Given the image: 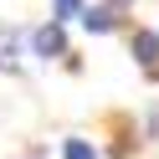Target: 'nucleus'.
Here are the masks:
<instances>
[{"mask_svg":"<svg viewBox=\"0 0 159 159\" xmlns=\"http://www.w3.org/2000/svg\"><path fill=\"white\" fill-rule=\"evenodd\" d=\"M31 46H36V57H46V62H52V57L67 52V36H62V26L52 21V26H41V31L31 36Z\"/></svg>","mask_w":159,"mask_h":159,"instance_id":"nucleus-1","label":"nucleus"},{"mask_svg":"<svg viewBox=\"0 0 159 159\" xmlns=\"http://www.w3.org/2000/svg\"><path fill=\"white\" fill-rule=\"evenodd\" d=\"M134 57L144 67H154L159 62V31H134Z\"/></svg>","mask_w":159,"mask_h":159,"instance_id":"nucleus-2","label":"nucleus"},{"mask_svg":"<svg viewBox=\"0 0 159 159\" xmlns=\"http://www.w3.org/2000/svg\"><path fill=\"white\" fill-rule=\"evenodd\" d=\"M87 31H113V5H98V11H82Z\"/></svg>","mask_w":159,"mask_h":159,"instance_id":"nucleus-3","label":"nucleus"},{"mask_svg":"<svg viewBox=\"0 0 159 159\" xmlns=\"http://www.w3.org/2000/svg\"><path fill=\"white\" fill-rule=\"evenodd\" d=\"M16 57H21V36H16V31H0V67H11Z\"/></svg>","mask_w":159,"mask_h":159,"instance_id":"nucleus-4","label":"nucleus"},{"mask_svg":"<svg viewBox=\"0 0 159 159\" xmlns=\"http://www.w3.org/2000/svg\"><path fill=\"white\" fill-rule=\"evenodd\" d=\"M62 159H98V149L87 144V139H67V149H62Z\"/></svg>","mask_w":159,"mask_h":159,"instance_id":"nucleus-5","label":"nucleus"},{"mask_svg":"<svg viewBox=\"0 0 159 159\" xmlns=\"http://www.w3.org/2000/svg\"><path fill=\"white\" fill-rule=\"evenodd\" d=\"M77 5H82V0H52V21H67V16H77Z\"/></svg>","mask_w":159,"mask_h":159,"instance_id":"nucleus-6","label":"nucleus"}]
</instances>
